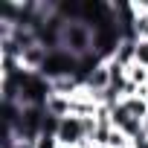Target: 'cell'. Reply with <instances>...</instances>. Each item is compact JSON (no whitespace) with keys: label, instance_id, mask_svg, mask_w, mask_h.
<instances>
[{"label":"cell","instance_id":"cell-1","mask_svg":"<svg viewBox=\"0 0 148 148\" xmlns=\"http://www.w3.org/2000/svg\"><path fill=\"white\" fill-rule=\"evenodd\" d=\"M61 49L73 52L76 58H84L93 52V29L82 21H67L64 35H61Z\"/></svg>","mask_w":148,"mask_h":148},{"label":"cell","instance_id":"cell-2","mask_svg":"<svg viewBox=\"0 0 148 148\" xmlns=\"http://www.w3.org/2000/svg\"><path fill=\"white\" fill-rule=\"evenodd\" d=\"M79 73V58L67 52V49H52L41 67V76L49 79V82H58V79H67V76H76Z\"/></svg>","mask_w":148,"mask_h":148},{"label":"cell","instance_id":"cell-3","mask_svg":"<svg viewBox=\"0 0 148 148\" xmlns=\"http://www.w3.org/2000/svg\"><path fill=\"white\" fill-rule=\"evenodd\" d=\"M84 87H87V90H90V93L99 99V96H102V93L110 87V67H108V64H99V67L90 73V76H87Z\"/></svg>","mask_w":148,"mask_h":148},{"label":"cell","instance_id":"cell-4","mask_svg":"<svg viewBox=\"0 0 148 148\" xmlns=\"http://www.w3.org/2000/svg\"><path fill=\"white\" fill-rule=\"evenodd\" d=\"M122 105L128 108V113L134 116V119H145L148 116V99H142V96H128V99H122Z\"/></svg>","mask_w":148,"mask_h":148},{"label":"cell","instance_id":"cell-5","mask_svg":"<svg viewBox=\"0 0 148 148\" xmlns=\"http://www.w3.org/2000/svg\"><path fill=\"white\" fill-rule=\"evenodd\" d=\"M134 64H139V67L148 70V41H136V61Z\"/></svg>","mask_w":148,"mask_h":148},{"label":"cell","instance_id":"cell-6","mask_svg":"<svg viewBox=\"0 0 148 148\" xmlns=\"http://www.w3.org/2000/svg\"><path fill=\"white\" fill-rule=\"evenodd\" d=\"M35 148H61V142H58V136H49V134H41V136L35 139Z\"/></svg>","mask_w":148,"mask_h":148},{"label":"cell","instance_id":"cell-7","mask_svg":"<svg viewBox=\"0 0 148 148\" xmlns=\"http://www.w3.org/2000/svg\"><path fill=\"white\" fill-rule=\"evenodd\" d=\"M15 148H35V142H18Z\"/></svg>","mask_w":148,"mask_h":148},{"label":"cell","instance_id":"cell-8","mask_svg":"<svg viewBox=\"0 0 148 148\" xmlns=\"http://www.w3.org/2000/svg\"><path fill=\"white\" fill-rule=\"evenodd\" d=\"M142 134H145V136H148V116H145V119H142Z\"/></svg>","mask_w":148,"mask_h":148}]
</instances>
